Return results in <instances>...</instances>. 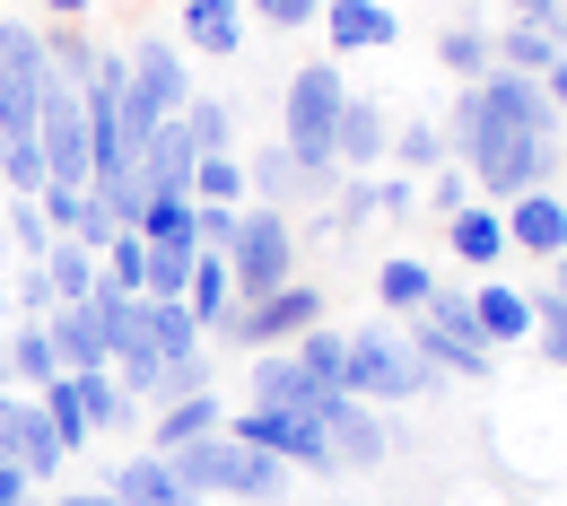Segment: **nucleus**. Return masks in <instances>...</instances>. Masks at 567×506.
<instances>
[{"label": "nucleus", "instance_id": "nucleus-11", "mask_svg": "<svg viewBox=\"0 0 567 506\" xmlns=\"http://www.w3.org/2000/svg\"><path fill=\"white\" fill-rule=\"evenodd\" d=\"M44 18H0V96H9V132L35 123V96H44Z\"/></svg>", "mask_w": 567, "mask_h": 506}, {"label": "nucleus", "instance_id": "nucleus-19", "mask_svg": "<svg viewBox=\"0 0 567 506\" xmlns=\"http://www.w3.org/2000/svg\"><path fill=\"white\" fill-rule=\"evenodd\" d=\"M315 27H332V53H393L402 44V9L393 0H323Z\"/></svg>", "mask_w": 567, "mask_h": 506}, {"label": "nucleus", "instance_id": "nucleus-51", "mask_svg": "<svg viewBox=\"0 0 567 506\" xmlns=\"http://www.w3.org/2000/svg\"><path fill=\"white\" fill-rule=\"evenodd\" d=\"M559 18V0H515V27H550Z\"/></svg>", "mask_w": 567, "mask_h": 506}, {"label": "nucleus", "instance_id": "nucleus-5", "mask_svg": "<svg viewBox=\"0 0 567 506\" xmlns=\"http://www.w3.org/2000/svg\"><path fill=\"white\" fill-rule=\"evenodd\" d=\"M341 105H350V79L332 71V62H306V71L280 87V148H297V157H323V166H341V157H332Z\"/></svg>", "mask_w": 567, "mask_h": 506}, {"label": "nucleus", "instance_id": "nucleus-4", "mask_svg": "<svg viewBox=\"0 0 567 506\" xmlns=\"http://www.w3.org/2000/svg\"><path fill=\"white\" fill-rule=\"evenodd\" d=\"M218 254H227V271H236V306H254V297H271V289L297 280V227H288V210H262V202H245L236 236H227Z\"/></svg>", "mask_w": 567, "mask_h": 506}, {"label": "nucleus", "instance_id": "nucleus-28", "mask_svg": "<svg viewBox=\"0 0 567 506\" xmlns=\"http://www.w3.org/2000/svg\"><path fill=\"white\" fill-rule=\"evenodd\" d=\"M44 341H53L62 375H87V366H105V341H96L87 306H53V314H44Z\"/></svg>", "mask_w": 567, "mask_h": 506}, {"label": "nucleus", "instance_id": "nucleus-22", "mask_svg": "<svg viewBox=\"0 0 567 506\" xmlns=\"http://www.w3.org/2000/svg\"><path fill=\"white\" fill-rule=\"evenodd\" d=\"M445 245H454V254L489 280L497 262H506V218H497V202H463V210L445 218Z\"/></svg>", "mask_w": 567, "mask_h": 506}, {"label": "nucleus", "instance_id": "nucleus-50", "mask_svg": "<svg viewBox=\"0 0 567 506\" xmlns=\"http://www.w3.org/2000/svg\"><path fill=\"white\" fill-rule=\"evenodd\" d=\"M0 506H35V481H27L18 463H0Z\"/></svg>", "mask_w": 567, "mask_h": 506}, {"label": "nucleus", "instance_id": "nucleus-49", "mask_svg": "<svg viewBox=\"0 0 567 506\" xmlns=\"http://www.w3.org/2000/svg\"><path fill=\"white\" fill-rule=\"evenodd\" d=\"M44 9V27H87L96 18V0H35Z\"/></svg>", "mask_w": 567, "mask_h": 506}, {"label": "nucleus", "instance_id": "nucleus-1", "mask_svg": "<svg viewBox=\"0 0 567 506\" xmlns=\"http://www.w3.org/2000/svg\"><path fill=\"white\" fill-rule=\"evenodd\" d=\"M445 148H454V166L489 202H515V193H542L550 184V166H559V114H550L542 79L489 71V79H472V87H454Z\"/></svg>", "mask_w": 567, "mask_h": 506}, {"label": "nucleus", "instance_id": "nucleus-44", "mask_svg": "<svg viewBox=\"0 0 567 506\" xmlns=\"http://www.w3.org/2000/svg\"><path fill=\"white\" fill-rule=\"evenodd\" d=\"M341 227H332V236H358V227H367V218H384V202H375V175H341Z\"/></svg>", "mask_w": 567, "mask_h": 506}, {"label": "nucleus", "instance_id": "nucleus-48", "mask_svg": "<svg viewBox=\"0 0 567 506\" xmlns=\"http://www.w3.org/2000/svg\"><path fill=\"white\" fill-rule=\"evenodd\" d=\"M375 202H384V218H411L420 210V175H375Z\"/></svg>", "mask_w": 567, "mask_h": 506}, {"label": "nucleus", "instance_id": "nucleus-46", "mask_svg": "<svg viewBox=\"0 0 567 506\" xmlns=\"http://www.w3.org/2000/svg\"><path fill=\"white\" fill-rule=\"evenodd\" d=\"M245 18H262V27H315L323 0H245Z\"/></svg>", "mask_w": 567, "mask_h": 506}, {"label": "nucleus", "instance_id": "nucleus-37", "mask_svg": "<svg viewBox=\"0 0 567 506\" xmlns=\"http://www.w3.org/2000/svg\"><path fill=\"white\" fill-rule=\"evenodd\" d=\"M193 202H210V210H245V157H236V148L193 166Z\"/></svg>", "mask_w": 567, "mask_h": 506}, {"label": "nucleus", "instance_id": "nucleus-7", "mask_svg": "<svg viewBox=\"0 0 567 506\" xmlns=\"http://www.w3.org/2000/svg\"><path fill=\"white\" fill-rule=\"evenodd\" d=\"M227 436L236 445H254V454H271V463H288V472H315V481H341V463H332V445H323V428L315 420H297V411H227Z\"/></svg>", "mask_w": 567, "mask_h": 506}, {"label": "nucleus", "instance_id": "nucleus-45", "mask_svg": "<svg viewBox=\"0 0 567 506\" xmlns=\"http://www.w3.org/2000/svg\"><path fill=\"white\" fill-rule=\"evenodd\" d=\"M420 202L436 218H454L463 202H472V175H463V166H436V175H420Z\"/></svg>", "mask_w": 567, "mask_h": 506}, {"label": "nucleus", "instance_id": "nucleus-43", "mask_svg": "<svg viewBox=\"0 0 567 506\" xmlns=\"http://www.w3.org/2000/svg\"><path fill=\"white\" fill-rule=\"evenodd\" d=\"M35 210H44L53 236H79V218H87V184H44V193H35Z\"/></svg>", "mask_w": 567, "mask_h": 506}, {"label": "nucleus", "instance_id": "nucleus-6", "mask_svg": "<svg viewBox=\"0 0 567 506\" xmlns=\"http://www.w3.org/2000/svg\"><path fill=\"white\" fill-rule=\"evenodd\" d=\"M323 323V289H306V280H288V289H271V297H254V306H236L227 323H218L210 341H227V350H288L297 332H315Z\"/></svg>", "mask_w": 567, "mask_h": 506}, {"label": "nucleus", "instance_id": "nucleus-17", "mask_svg": "<svg viewBox=\"0 0 567 506\" xmlns=\"http://www.w3.org/2000/svg\"><path fill=\"white\" fill-rule=\"evenodd\" d=\"M105 498H123V506H202L184 481H175V463H166L157 445H141V454H114V463H105Z\"/></svg>", "mask_w": 567, "mask_h": 506}, {"label": "nucleus", "instance_id": "nucleus-29", "mask_svg": "<svg viewBox=\"0 0 567 506\" xmlns=\"http://www.w3.org/2000/svg\"><path fill=\"white\" fill-rule=\"evenodd\" d=\"M9 384H18V393H44V384H62V359H53L44 323H27V314H18V332H9Z\"/></svg>", "mask_w": 567, "mask_h": 506}, {"label": "nucleus", "instance_id": "nucleus-23", "mask_svg": "<svg viewBox=\"0 0 567 506\" xmlns=\"http://www.w3.org/2000/svg\"><path fill=\"white\" fill-rule=\"evenodd\" d=\"M227 428V402L218 393H184V402H157V420H148V445L157 454H175V445H193V436H218Z\"/></svg>", "mask_w": 567, "mask_h": 506}, {"label": "nucleus", "instance_id": "nucleus-26", "mask_svg": "<svg viewBox=\"0 0 567 506\" xmlns=\"http://www.w3.org/2000/svg\"><path fill=\"white\" fill-rule=\"evenodd\" d=\"M184 314L218 332L227 314H236V271H227V254H193V280H184Z\"/></svg>", "mask_w": 567, "mask_h": 506}, {"label": "nucleus", "instance_id": "nucleus-2", "mask_svg": "<svg viewBox=\"0 0 567 506\" xmlns=\"http://www.w3.org/2000/svg\"><path fill=\"white\" fill-rule=\"evenodd\" d=\"M175 463V481L193 489V498H236V506H271L297 481L288 463H271V454H254V445H236V436H193V445H175L166 454Z\"/></svg>", "mask_w": 567, "mask_h": 506}, {"label": "nucleus", "instance_id": "nucleus-12", "mask_svg": "<svg viewBox=\"0 0 567 506\" xmlns=\"http://www.w3.org/2000/svg\"><path fill=\"white\" fill-rule=\"evenodd\" d=\"M245 375H254V411H297V420H323V402L341 393V384H323L297 350H254Z\"/></svg>", "mask_w": 567, "mask_h": 506}, {"label": "nucleus", "instance_id": "nucleus-36", "mask_svg": "<svg viewBox=\"0 0 567 506\" xmlns=\"http://www.w3.org/2000/svg\"><path fill=\"white\" fill-rule=\"evenodd\" d=\"M384 157H402V175H436V166H454V148H445V123H402Z\"/></svg>", "mask_w": 567, "mask_h": 506}, {"label": "nucleus", "instance_id": "nucleus-24", "mask_svg": "<svg viewBox=\"0 0 567 506\" xmlns=\"http://www.w3.org/2000/svg\"><path fill=\"white\" fill-rule=\"evenodd\" d=\"M141 323H148V341H157V359H166V366L210 359V332L184 314V297H141Z\"/></svg>", "mask_w": 567, "mask_h": 506}, {"label": "nucleus", "instance_id": "nucleus-39", "mask_svg": "<svg viewBox=\"0 0 567 506\" xmlns=\"http://www.w3.org/2000/svg\"><path fill=\"white\" fill-rule=\"evenodd\" d=\"M132 236H141V245H184V254H202V245H193V202H148Z\"/></svg>", "mask_w": 567, "mask_h": 506}, {"label": "nucleus", "instance_id": "nucleus-38", "mask_svg": "<svg viewBox=\"0 0 567 506\" xmlns=\"http://www.w3.org/2000/svg\"><path fill=\"white\" fill-rule=\"evenodd\" d=\"M288 350H297V359L315 366V375H323V384H341V366H350V332H341V323H332V314H323V323H315V332H297V341H288Z\"/></svg>", "mask_w": 567, "mask_h": 506}, {"label": "nucleus", "instance_id": "nucleus-9", "mask_svg": "<svg viewBox=\"0 0 567 506\" xmlns=\"http://www.w3.org/2000/svg\"><path fill=\"white\" fill-rule=\"evenodd\" d=\"M332 193H341V166H323V157H297V148L245 157V202H262V210H306V202H332Z\"/></svg>", "mask_w": 567, "mask_h": 506}, {"label": "nucleus", "instance_id": "nucleus-34", "mask_svg": "<svg viewBox=\"0 0 567 506\" xmlns=\"http://www.w3.org/2000/svg\"><path fill=\"white\" fill-rule=\"evenodd\" d=\"M35 411H44V428H53L62 454L96 445V428H87V411H79V393H71V375H62V384H44V393H35Z\"/></svg>", "mask_w": 567, "mask_h": 506}, {"label": "nucleus", "instance_id": "nucleus-27", "mask_svg": "<svg viewBox=\"0 0 567 506\" xmlns=\"http://www.w3.org/2000/svg\"><path fill=\"white\" fill-rule=\"evenodd\" d=\"M489 53H497V71H515V79H542V71L567 62V44L550 35V27H497Z\"/></svg>", "mask_w": 567, "mask_h": 506}, {"label": "nucleus", "instance_id": "nucleus-8", "mask_svg": "<svg viewBox=\"0 0 567 506\" xmlns=\"http://www.w3.org/2000/svg\"><path fill=\"white\" fill-rule=\"evenodd\" d=\"M87 79H44V96H35V148H44V175L53 184H87V96H79Z\"/></svg>", "mask_w": 567, "mask_h": 506}, {"label": "nucleus", "instance_id": "nucleus-56", "mask_svg": "<svg viewBox=\"0 0 567 506\" xmlns=\"http://www.w3.org/2000/svg\"><path fill=\"white\" fill-rule=\"evenodd\" d=\"M559 297H567V254H559Z\"/></svg>", "mask_w": 567, "mask_h": 506}, {"label": "nucleus", "instance_id": "nucleus-31", "mask_svg": "<svg viewBox=\"0 0 567 506\" xmlns=\"http://www.w3.org/2000/svg\"><path fill=\"white\" fill-rule=\"evenodd\" d=\"M44 184H53V175H44V148H35V123H27V132L0 141V193H9V202H35Z\"/></svg>", "mask_w": 567, "mask_h": 506}, {"label": "nucleus", "instance_id": "nucleus-52", "mask_svg": "<svg viewBox=\"0 0 567 506\" xmlns=\"http://www.w3.org/2000/svg\"><path fill=\"white\" fill-rule=\"evenodd\" d=\"M542 96H550V114L567 123V62H559V71H542Z\"/></svg>", "mask_w": 567, "mask_h": 506}, {"label": "nucleus", "instance_id": "nucleus-21", "mask_svg": "<svg viewBox=\"0 0 567 506\" xmlns=\"http://www.w3.org/2000/svg\"><path fill=\"white\" fill-rule=\"evenodd\" d=\"M472 323H481V341L489 350H515V341H533V289H515V280H481L472 289Z\"/></svg>", "mask_w": 567, "mask_h": 506}, {"label": "nucleus", "instance_id": "nucleus-16", "mask_svg": "<svg viewBox=\"0 0 567 506\" xmlns=\"http://www.w3.org/2000/svg\"><path fill=\"white\" fill-rule=\"evenodd\" d=\"M402 332H411V350H420L436 375H463V384H489L497 375V350L481 332H445V323H427V314H402Z\"/></svg>", "mask_w": 567, "mask_h": 506}, {"label": "nucleus", "instance_id": "nucleus-3", "mask_svg": "<svg viewBox=\"0 0 567 506\" xmlns=\"http://www.w3.org/2000/svg\"><path fill=\"white\" fill-rule=\"evenodd\" d=\"M436 384H445V375L411 350V332H402V323H367V332H350L341 393L375 402V411H393V402H420V393H436Z\"/></svg>", "mask_w": 567, "mask_h": 506}, {"label": "nucleus", "instance_id": "nucleus-13", "mask_svg": "<svg viewBox=\"0 0 567 506\" xmlns=\"http://www.w3.org/2000/svg\"><path fill=\"white\" fill-rule=\"evenodd\" d=\"M0 463H18L35 489L71 463L62 445H53V428H44V411H35V393H18V384H0Z\"/></svg>", "mask_w": 567, "mask_h": 506}, {"label": "nucleus", "instance_id": "nucleus-20", "mask_svg": "<svg viewBox=\"0 0 567 506\" xmlns=\"http://www.w3.org/2000/svg\"><path fill=\"white\" fill-rule=\"evenodd\" d=\"M175 44L202 53V62H236V53H245V0H184Z\"/></svg>", "mask_w": 567, "mask_h": 506}, {"label": "nucleus", "instance_id": "nucleus-33", "mask_svg": "<svg viewBox=\"0 0 567 506\" xmlns=\"http://www.w3.org/2000/svg\"><path fill=\"white\" fill-rule=\"evenodd\" d=\"M184 132H193V148H202V157H227V148H236V105L193 87V105H184Z\"/></svg>", "mask_w": 567, "mask_h": 506}, {"label": "nucleus", "instance_id": "nucleus-40", "mask_svg": "<svg viewBox=\"0 0 567 506\" xmlns=\"http://www.w3.org/2000/svg\"><path fill=\"white\" fill-rule=\"evenodd\" d=\"M533 341H542V359L567 375V297L559 289H533Z\"/></svg>", "mask_w": 567, "mask_h": 506}, {"label": "nucleus", "instance_id": "nucleus-25", "mask_svg": "<svg viewBox=\"0 0 567 506\" xmlns=\"http://www.w3.org/2000/svg\"><path fill=\"white\" fill-rule=\"evenodd\" d=\"M71 393H79V411H87V428H96V436H132V428L148 420V411L132 402V393H123V384H114V375H105V366L71 375Z\"/></svg>", "mask_w": 567, "mask_h": 506}, {"label": "nucleus", "instance_id": "nucleus-32", "mask_svg": "<svg viewBox=\"0 0 567 506\" xmlns=\"http://www.w3.org/2000/svg\"><path fill=\"white\" fill-rule=\"evenodd\" d=\"M44 280H53V306H79V297L96 289V254H87V245H71V236H53Z\"/></svg>", "mask_w": 567, "mask_h": 506}, {"label": "nucleus", "instance_id": "nucleus-10", "mask_svg": "<svg viewBox=\"0 0 567 506\" xmlns=\"http://www.w3.org/2000/svg\"><path fill=\"white\" fill-rule=\"evenodd\" d=\"M315 428H323V445H332L341 472H384V463H393V420H384L375 402H358V393H332Z\"/></svg>", "mask_w": 567, "mask_h": 506}, {"label": "nucleus", "instance_id": "nucleus-53", "mask_svg": "<svg viewBox=\"0 0 567 506\" xmlns=\"http://www.w3.org/2000/svg\"><path fill=\"white\" fill-rule=\"evenodd\" d=\"M53 506H123V498H105V489H62Z\"/></svg>", "mask_w": 567, "mask_h": 506}, {"label": "nucleus", "instance_id": "nucleus-42", "mask_svg": "<svg viewBox=\"0 0 567 506\" xmlns=\"http://www.w3.org/2000/svg\"><path fill=\"white\" fill-rule=\"evenodd\" d=\"M184 280H193V254H184V245H148L141 297H184Z\"/></svg>", "mask_w": 567, "mask_h": 506}, {"label": "nucleus", "instance_id": "nucleus-30", "mask_svg": "<svg viewBox=\"0 0 567 506\" xmlns=\"http://www.w3.org/2000/svg\"><path fill=\"white\" fill-rule=\"evenodd\" d=\"M427 289H436V271H427L420 254H393V262L375 271V306H384L393 323H402V314H420V306H427Z\"/></svg>", "mask_w": 567, "mask_h": 506}, {"label": "nucleus", "instance_id": "nucleus-35", "mask_svg": "<svg viewBox=\"0 0 567 506\" xmlns=\"http://www.w3.org/2000/svg\"><path fill=\"white\" fill-rule=\"evenodd\" d=\"M436 62H445V71L463 79V87H472V79H489V71H497V53H489V27H445V35H436Z\"/></svg>", "mask_w": 567, "mask_h": 506}, {"label": "nucleus", "instance_id": "nucleus-18", "mask_svg": "<svg viewBox=\"0 0 567 506\" xmlns=\"http://www.w3.org/2000/svg\"><path fill=\"white\" fill-rule=\"evenodd\" d=\"M384 148H393V105L384 96H358L341 105V132H332V157H341V175H375L384 166Z\"/></svg>", "mask_w": 567, "mask_h": 506}, {"label": "nucleus", "instance_id": "nucleus-47", "mask_svg": "<svg viewBox=\"0 0 567 506\" xmlns=\"http://www.w3.org/2000/svg\"><path fill=\"white\" fill-rule=\"evenodd\" d=\"M18 314H27V323H44V314H53V280H44V262H27V271H18Z\"/></svg>", "mask_w": 567, "mask_h": 506}, {"label": "nucleus", "instance_id": "nucleus-54", "mask_svg": "<svg viewBox=\"0 0 567 506\" xmlns=\"http://www.w3.org/2000/svg\"><path fill=\"white\" fill-rule=\"evenodd\" d=\"M550 35H559V44H567V0H559V18H550Z\"/></svg>", "mask_w": 567, "mask_h": 506}, {"label": "nucleus", "instance_id": "nucleus-41", "mask_svg": "<svg viewBox=\"0 0 567 506\" xmlns=\"http://www.w3.org/2000/svg\"><path fill=\"white\" fill-rule=\"evenodd\" d=\"M0 227H9V254H18V262H44V254H53V227H44V210H35V202H9V218H0Z\"/></svg>", "mask_w": 567, "mask_h": 506}, {"label": "nucleus", "instance_id": "nucleus-14", "mask_svg": "<svg viewBox=\"0 0 567 506\" xmlns=\"http://www.w3.org/2000/svg\"><path fill=\"white\" fill-rule=\"evenodd\" d=\"M193 166H202V148H193L184 114H175V123H157L148 148L132 157V184H141L148 202H193Z\"/></svg>", "mask_w": 567, "mask_h": 506}, {"label": "nucleus", "instance_id": "nucleus-15", "mask_svg": "<svg viewBox=\"0 0 567 506\" xmlns=\"http://www.w3.org/2000/svg\"><path fill=\"white\" fill-rule=\"evenodd\" d=\"M497 218H506V254H533V262H559L567 254V202L550 193V184L497 202Z\"/></svg>", "mask_w": 567, "mask_h": 506}, {"label": "nucleus", "instance_id": "nucleus-55", "mask_svg": "<svg viewBox=\"0 0 567 506\" xmlns=\"http://www.w3.org/2000/svg\"><path fill=\"white\" fill-rule=\"evenodd\" d=\"M0 384H9V341H0Z\"/></svg>", "mask_w": 567, "mask_h": 506}]
</instances>
